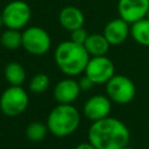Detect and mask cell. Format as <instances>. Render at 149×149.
Wrapping results in <instances>:
<instances>
[{
	"instance_id": "cell-24",
	"label": "cell",
	"mask_w": 149,
	"mask_h": 149,
	"mask_svg": "<svg viewBox=\"0 0 149 149\" xmlns=\"http://www.w3.org/2000/svg\"><path fill=\"white\" fill-rule=\"evenodd\" d=\"M122 149H133V148H130V147H128V146H126V147H123Z\"/></svg>"
},
{
	"instance_id": "cell-11",
	"label": "cell",
	"mask_w": 149,
	"mask_h": 149,
	"mask_svg": "<svg viewBox=\"0 0 149 149\" xmlns=\"http://www.w3.org/2000/svg\"><path fill=\"white\" fill-rule=\"evenodd\" d=\"M102 34L111 45H119L130 36V24L119 16L105 24Z\"/></svg>"
},
{
	"instance_id": "cell-12",
	"label": "cell",
	"mask_w": 149,
	"mask_h": 149,
	"mask_svg": "<svg viewBox=\"0 0 149 149\" xmlns=\"http://www.w3.org/2000/svg\"><path fill=\"white\" fill-rule=\"evenodd\" d=\"M77 80L69 77L59 80L54 87V98L58 104H72L80 93Z\"/></svg>"
},
{
	"instance_id": "cell-5",
	"label": "cell",
	"mask_w": 149,
	"mask_h": 149,
	"mask_svg": "<svg viewBox=\"0 0 149 149\" xmlns=\"http://www.w3.org/2000/svg\"><path fill=\"white\" fill-rule=\"evenodd\" d=\"M3 26L21 30L26 28L31 19V8L23 0H12L1 10Z\"/></svg>"
},
{
	"instance_id": "cell-2",
	"label": "cell",
	"mask_w": 149,
	"mask_h": 149,
	"mask_svg": "<svg viewBox=\"0 0 149 149\" xmlns=\"http://www.w3.org/2000/svg\"><path fill=\"white\" fill-rule=\"evenodd\" d=\"M54 58L57 68L68 77H76L85 71V68L91 58L83 44L73 41L61 42L54 52Z\"/></svg>"
},
{
	"instance_id": "cell-7",
	"label": "cell",
	"mask_w": 149,
	"mask_h": 149,
	"mask_svg": "<svg viewBox=\"0 0 149 149\" xmlns=\"http://www.w3.org/2000/svg\"><path fill=\"white\" fill-rule=\"evenodd\" d=\"M106 95L112 102L126 105L135 98L136 86L130 78L123 74H114L106 83Z\"/></svg>"
},
{
	"instance_id": "cell-15",
	"label": "cell",
	"mask_w": 149,
	"mask_h": 149,
	"mask_svg": "<svg viewBox=\"0 0 149 149\" xmlns=\"http://www.w3.org/2000/svg\"><path fill=\"white\" fill-rule=\"evenodd\" d=\"M130 37L140 45L149 47V19L143 17L130 24Z\"/></svg>"
},
{
	"instance_id": "cell-23",
	"label": "cell",
	"mask_w": 149,
	"mask_h": 149,
	"mask_svg": "<svg viewBox=\"0 0 149 149\" xmlns=\"http://www.w3.org/2000/svg\"><path fill=\"white\" fill-rule=\"evenodd\" d=\"M1 27H3V20H2V15H1V13H0V28Z\"/></svg>"
},
{
	"instance_id": "cell-19",
	"label": "cell",
	"mask_w": 149,
	"mask_h": 149,
	"mask_svg": "<svg viewBox=\"0 0 149 149\" xmlns=\"http://www.w3.org/2000/svg\"><path fill=\"white\" fill-rule=\"evenodd\" d=\"M50 85V78L47 73H36L29 81V91L34 94H41L47 91Z\"/></svg>"
},
{
	"instance_id": "cell-6",
	"label": "cell",
	"mask_w": 149,
	"mask_h": 149,
	"mask_svg": "<svg viewBox=\"0 0 149 149\" xmlns=\"http://www.w3.org/2000/svg\"><path fill=\"white\" fill-rule=\"evenodd\" d=\"M51 47L49 33L38 26L26 27L22 31V48L33 56L45 55Z\"/></svg>"
},
{
	"instance_id": "cell-17",
	"label": "cell",
	"mask_w": 149,
	"mask_h": 149,
	"mask_svg": "<svg viewBox=\"0 0 149 149\" xmlns=\"http://www.w3.org/2000/svg\"><path fill=\"white\" fill-rule=\"evenodd\" d=\"M0 43L8 50H16L22 47V33L17 29L7 28L0 35Z\"/></svg>"
},
{
	"instance_id": "cell-25",
	"label": "cell",
	"mask_w": 149,
	"mask_h": 149,
	"mask_svg": "<svg viewBox=\"0 0 149 149\" xmlns=\"http://www.w3.org/2000/svg\"><path fill=\"white\" fill-rule=\"evenodd\" d=\"M146 17H148L149 19V8H148V12H147V16Z\"/></svg>"
},
{
	"instance_id": "cell-9",
	"label": "cell",
	"mask_w": 149,
	"mask_h": 149,
	"mask_svg": "<svg viewBox=\"0 0 149 149\" xmlns=\"http://www.w3.org/2000/svg\"><path fill=\"white\" fill-rule=\"evenodd\" d=\"M111 109H112L111 99L107 95H102V94H94L90 97L83 106L84 115L92 122L109 116Z\"/></svg>"
},
{
	"instance_id": "cell-21",
	"label": "cell",
	"mask_w": 149,
	"mask_h": 149,
	"mask_svg": "<svg viewBox=\"0 0 149 149\" xmlns=\"http://www.w3.org/2000/svg\"><path fill=\"white\" fill-rule=\"evenodd\" d=\"M78 84H79V87H80L81 91H90L93 87V85H94V83L87 76H85V74L79 79Z\"/></svg>"
},
{
	"instance_id": "cell-20",
	"label": "cell",
	"mask_w": 149,
	"mask_h": 149,
	"mask_svg": "<svg viewBox=\"0 0 149 149\" xmlns=\"http://www.w3.org/2000/svg\"><path fill=\"white\" fill-rule=\"evenodd\" d=\"M87 36H88V33L84 27H80V28H77V29L70 31V40L73 41L74 43H78V44L84 45Z\"/></svg>"
},
{
	"instance_id": "cell-13",
	"label": "cell",
	"mask_w": 149,
	"mask_h": 149,
	"mask_svg": "<svg viewBox=\"0 0 149 149\" xmlns=\"http://www.w3.org/2000/svg\"><path fill=\"white\" fill-rule=\"evenodd\" d=\"M58 22L65 30L72 31L77 28L84 27L85 15L81 12V9H79L76 6H65L59 10Z\"/></svg>"
},
{
	"instance_id": "cell-18",
	"label": "cell",
	"mask_w": 149,
	"mask_h": 149,
	"mask_svg": "<svg viewBox=\"0 0 149 149\" xmlns=\"http://www.w3.org/2000/svg\"><path fill=\"white\" fill-rule=\"evenodd\" d=\"M49 132L47 123H42L40 121L30 122L26 128V136L31 142H40L44 140L47 133Z\"/></svg>"
},
{
	"instance_id": "cell-16",
	"label": "cell",
	"mask_w": 149,
	"mask_h": 149,
	"mask_svg": "<svg viewBox=\"0 0 149 149\" xmlns=\"http://www.w3.org/2000/svg\"><path fill=\"white\" fill-rule=\"evenodd\" d=\"M3 74L9 85L22 86L26 80V70L17 62H9L3 70Z\"/></svg>"
},
{
	"instance_id": "cell-3",
	"label": "cell",
	"mask_w": 149,
	"mask_h": 149,
	"mask_svg": "<svg viewBox=\"0 0 149 149\" xmlns=\"http://www.w3.org/2000/svg\"><path fill=\"white\" fill-rule=\"evenodd\" d=\"M80 123V114L72 104H58L47 118L49 132L57 137H65L73 134Z\"/></svg>"
},
{
	"instance_id": "cell-10",
	"label": "cell",
	"mask_w": 149,
	"mask_h": 149,
	"mask_svg": "<svg viewBox=\"0 0 149 149\" xmlns=\"http://www.w3.org/2000/svg\"><path fill=\"white\" fill-rule=\"evenodd\" d=\"M149 0H119L118 13L129 24L147 16Z\"/></svg>"
},
{
	"instance_id": "cell-4",
	"label": "cell",
	"mask_w": 149,
	"mask_h": 149,
	"mask_svg": "<svg viewBox=\"0 0 149 149\" xmlns=\"http://www.w3.org/2000/svg\"><path fill=\"white\" fill-rule=\"evenodd\" d=\"M29 95L22 86L10 85L0 95V111L6 116L21 115L28 107Z\"/></svg>"
},
{
	"instance_id": "cell-22",
	"label": "cell",
	"mask_w": 149,
	"mask_h": 149,
	"mask_svg": "<svg viewBox=\"0 0 149 149\" xmlns=\"http://www.w3.org/2000/svg\"><path fill=\"white\" fill-rule=\"evenodd\" d=\"M74 149H97V148L90 142H83V143H79Z\"/></svg>"
},
{
	"instance_id": "cell-8",
	"label": "cell",
	"mask_w": 149,
	"mask_h": 149,
	"mask_svg": "<svg viewBox=\"0 0 149 149\" xmlns=\"http://www.w3.org/2000/svg\"><path fill=\"white\" fill-rule=\"evenodd\" d=\"M84 74L87 76L94 83V85L106 84L115 74V66L106 55L94 56L90 58Z\"/></svg>"
},
{
	"instance_id": "cell-14",
	"label": "cell",
	"mask_w": 149,
	"mask_h": 149,
	"mask_svg": "<svg viewBox=\"0 0 149 149\" xmlns=\"http://www.w3.org/2000/svg\"><path fill=\"white\" fill-rule=\"evenodd\" d=\"M84 47L88 52V55L91 57H94V56H105L108 52L111 44L108 43L104 34H88L84 43Z\"/></svg>"
},
{
	"instance_id": "cell-1",
	"label": "cell",
	"mask_w": 149,
	"mask_h": 149,
	"mask_svg": "<svg viewBox=\"0 0 149 149\" xmlns=\"http://www.w3.org/2000/svg\"><path fill=\"white\" fill-rule=\"evenodd\" d=\"M87 139L97 149H122L128 146L130 133L121 120L107 116L92 122Z\"/></svg>"
}]
</instances>
